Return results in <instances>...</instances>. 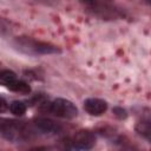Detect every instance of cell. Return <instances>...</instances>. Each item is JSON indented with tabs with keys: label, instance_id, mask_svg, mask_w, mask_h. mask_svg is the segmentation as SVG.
Listing matches in <instances>:
<instances>
[{
	"label": "cell",
	"instance_id": "1",
	"mask_svg": "<svg viewBox=\"0 0 151 151\" xmlns=\"http://www.w3.org/2000/svg\"><path fill=\"white\" fill-rule=\"evenodd\" d=\"M17 45H18V48H20L22 52L29 53V54H51V53L59 52V48L51 44L37 41L25 37L18 38Z\"/></svg>",
	"mask_w": 151,
	"mask_h": 151
},
{
	"label": "cell",
	"instance_id": "4",
	"mask_svg": "<svg viewBox=\"0 0 151 151\" xmlns=\"http://www.w3.org/2000/svg\"><path fill=\"white\" fill-rule=\"evenodd\" d=\"M0 130L8 139H12V140L19 138L21 133L20 125L17 122L8 120V119H1V118H0Z\"/></svg>",
	"mask_w": 151,
	"mask_h": 151
},
{
	"label": "cell",
	"instance_id": "2",
	"mask_svg": "<svg viewBox=\"0 0 151 151\" xmlns=\"http://www.w3.org/2000/svg\"><path fill=\"white\" fill-rule=\"evenodd\" d=\"M50 111L60 118H66V119H72L77 117L78 110L74 106V104L67 99L64 98H57L51 103L50 105Z\"/></svg>",
	"mask_w": 151,
	"mask_h": 151
},
{
	"label": "cell",
	"instance_id": "5",
	"mask_svg": "<svg viewBox=\"0 0 151 151\" xmlns=\"http://www.w3.org/2000/svg\"><path fill=\"white\" fill-rule=\"evenodd\" d=\"M84 109L87 113L92 116H100L106 111L107 104L106 101L98 98H88L84 101Z\"/></svg>",
	"mask_w": 151,
	"mask_h": 151
},
{
	"label": "cell",
	"instance_id": "11",
	"mask_svg": "<svg viewBox=\"0 0 151 151\" xmlns=\"http://www.w3.org/2000/svg\"><path fill=\"white\" fill-rule=\"evenodd\" d=\"M113 113H114L118 118H125V117H126L125 110H123V109H120V107H114V109H113Z\"/></svg>",
	"mask_w": 151,
	"mask_h": 151
},
{
	"label": "cell",
	"instance_id": "3",
	"mask_svg": "<svg viewBox=\"0 0 151 151\" xmlns=\"http://www.w3.org/2000/svg\"><path fill=\"white\" fill-rule=\"evenodd\" d=\"M72 143L77 150H88L94 145L96 137L88 130H80L74 134Z\"/></svg>",
	"mask_w": 151,
	"mask_h": 151
},
{
	"label": "cell",
	"instance_id": "12",
	"mask_svg": "<svg viewBox=\"0 0 151 151\" xmlns=\"http://www.w3.org/2000/svg\"><path fill=\"white\" fill-rule=\"evenodd\" d=\"M7 109H8V104H7V101H6L2 97H0V113H1V112H5Z\"/></svg>",
	"mask_w": 151,
	"mask_h": 151
},
{
	"label": "cell",
	"instance_id": "7",
	"mask_svg": "<svg viewBox=\"0 0 151 151\" xmlns=\"http://www.w3.org/2000/svg\"><path fill=\"white\" fill-rule=\"evenodd\" d=\"M11 91H14V92H18V93H24V94H27L31 92V87L25 81H21V80H15L13 81L12 84H9L7 86Z\"/></svg>",
	"mask_w": 151,
	"mask_h": 151
},
{
	"label": "cell",
	"instance_id": "9",
	"mask_svg": "<svg viewBox=\"0 0 151 151\" xmlns=\"http://www.w3.org/2000/svg\"><path fill=\"white\" fill-rule=\"evenodd\" d=\"M9 110L15 116H22L25 112H26V105L22 103V101H19V100H15L13 101L11 105H9Z\"/></svg>",
	"mask_w": 151,
	"mask_h": 151
},
{
	"label": "cell",
	"instance_id": "8",
	"mask_svg": "<svg viewBox=\"0 0 151 151\" xmlns=\"http://www.w3.org/2000/svg\"><path fill=\"white\" fill-rule=\"evenodd\" d=\"M15 80H17V76L13 71H9V70L0 71V84L1 85H5L7 87L9 84H12Z\"/></svg>",
	"mask_w": 151,
	"mask_h": 151
},
{
	"label": "cell",
	"instance_id": "13",
	"mask_svg": "<svg viewBox=\"0 0 151 151\" xmlns=\"http://www.w3.org/2000/svg\"><path fill=\"white\" fill-rule=\"evenodd\" d=\"M28 151H50V150L46 147H34V149H31Z\"/></svg>",
	"mask_w": 151,
	"mask_h": 151
},
{
	"label": "cell",
	"instance_id": "10",
	"mask_svg": "<svg viewBox=\"0 0 151 151\" xmlns=\"http://www.w3.org/2000/svg\"><path fill=\"white\" fill-rule=\"evenodd\" d=\"M137 131L142 134H144L146 138H149V134H150V124L149 122H140L137 124Z\"/></svg>",
	"mask_w": 151,
	"mask_h": 151
},
{
	"label": "cell",
	"instance_id": "6",
	"mask_svg": "<svg viewBox=\"0 0 151 151\" xmlns=\"http://www.w3.org/2000/svg\"><path fill=\"white\" fill-rule=\"evenodd\" d=\"M35 125L39 130L46 133H57L61 130V126L57 122L48 118H38L35 120Z\"/></svg>",
	"mask_w": 151,
	"mask_h": 151
}]
</instances>
